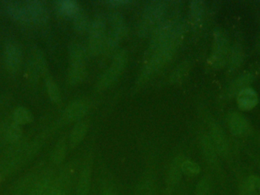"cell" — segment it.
<instances>
[{
	"mask_svg": "<svg viewBox=\"0 0 260 195\" xmlns=\"http://www.w3.org/2000/svg\"><path fill=\"white\" fill-rule=\"evenodd\" d=\"M44 77H45L46 87H47L49 97L52 102L58 104L61 101V94H60V91L57 83L49 74Z\"/></svg>",
	"mask_w": 260,
	"mask_h": 195,
	"instance_id": "obj_20",
	"label": "cell"
},
{
	"mask_svg": "<svg viewBox=\"0 0 260 195\" xmlns=\"http://www.w3.org/2000/svg\"><path fill=\"white\" fill-rule=\"evenodd\" d=\"M227 42L225 35L221 32H217L215 35L212 63L214 67L220 68L224 65L227 55Z\"/></svg>",
	"mask_w": 260,
	"mask_h": 195,
	"instance_id": "obj_9",
	"label": "cell"
},
{
	"mask_svg": "<svg viewBox=\"0 0 260 195\" xmlns=\"http://www.w3.org/2000/svg\"><path fill=\"white\" fill-rule=\"evenodd\" d=\"M54 184L50 176H45L38 180L29 195H49Z\"/></svg>",
	"mask_w": 260,
	"mask_h": 195,
	"instance_id": "obj_17",
	"label": "cell"
},
{
	"mask_svg": "<svg viewBox=\"0 0 260 195\" xmlns=\"http://www.w3.org/2000/svg\"><path fill=\"white\" fill-rule=\"evenodd\" d=\"M229 128L232 134L235 136H242L247 132L249 129L247 121L242 115L233 113L228 117Z\"/></svg>",
	"mask_w": 260,
	"mask_h": 195,
	"instance_id": "obj_12",
	"label": "cell"
},
{
	"mask_svg": "<svg viewBox=\"0 0 260 195\" xmlns=\"http://www.w3.org/2000/svg\"><path fill=\"white\" fill-rule=\"evenodd\" d=\"M69 54L71 62H85L86 51L79 43H71L69 46Z\"/></svg>",
	"mask_w": 260,
	"mask_h": 195,
	"instance_id": "obj_19",
	"label": "cell"
},
{
	"mask_svg": "<svg viewBox=\"0 0 260 195\" xmlns=\"http://www.w3.org/2000/svg\"><path fill=\"white\" fill-rule=\"evenodd\" d=\"M138 195H155L154 189L149 182H144L138 189Z\"/></svg>",
	"mask_w": 260,
	"mask_h": 195,
	"instance_id": "obj_31",
	"label": "cell"
},
{
	"mask_svg": "<svg viewBox=\"0 0 260 195\" xmlns=\"http://www.w3.org/2000/svg\"><path fill=\"white\" fill-rule=\"evenodd\" d=\"M59 11L66 16H75L79 13V7L74 1H61L58 3Z\"/></svg>",
	"mask_w": 260,
	"mask_h": 195,
	"instance_id": "obj_24",
	"label": "cell"
},
{
	"mask_svg": "<svg viewBox=\"0 0 260 195\" xmlns=\"http://www.w3.org/2000/svg\"><path fill=\"white\" fill-rule=\"evenodd\" d=\"M244 188L251 191H255L260 189V177L255 175L248 177L244 182Z\"/></svg>",
	"mask_w": 260,
	"mask_h": 195,
	"instance_id": "obj_28",
	"label": "cell"
},
{
	"mask_svg": "<svg viewBox=\"0 0 260 195\" xmlns=\"http://www.w3.org/2000/svg\"><path fill=\"white\" fill-rule=\"evenodd\" d=\"M260 195V194H259Z\"/></svg>",
	"mask_w": 260,
	"mask_h": 195,
	"instance_id": "obj_35",
	"label": "cell"
},
{
	"mask_svg": "<svg viewBox=\"0 0 260 195\" xmlns=\"http://www.w3.org/2000/svg\"><path fill=\"white\" fill-rule=\"evenodd\" d=\"M165 9L166 4L163 1L148 3L139 26L138 32L140 36H146L152 30L154 26L162 19Z\"/></svg>",
	"mask_w": 260,
	"mask_h": 195,
	"instance_id": "obj_3",
	"label": "cell"
},
{
	"mask_svg": "<svg viewBox=\"0 0 260 195\" xmlns=\"http://www.w3.org/2000/svg\"><path fill=\"white\" fill-rule=\"evenodd\" d=\"M178 29V27L174 26V22L171 21H166L161 23L154 31L150 45L148 50L147 56H149V58L155 51L167 44Z\"/></svg>",
	"mask_w": 260,
	"mask_h": 195,
	"instance_id": "obj_6",
	"label": "cell"
},
{
	"mask_svg": "<svg viewBox=\"0 0 260 195\" xmlns=\"http://www.w3.org/2000/svg\"><path fill=\"white\" fill-rule=\"evenodd\" d=\"M22 131L20 125L13 123L7 128L5 133V138L11 143H17L22 138Z\"/></svg>",
	"mask_w": 260,
	"mask_h": 195,
	"instance_id": "obj_23",
	"label": "cell"
},
{
	"mask_svg": "<svg viewBox=\"0 0 260 195\" xmlns=\"http://www.w3.org/2000/svg\"><path fill=\"white\" fill-rule=\"evenodd\" d=\"M251 81H252V77H251L250 75L246 74L244 75V76H242L241 77L237 79V80L235 81V82L233 83V91H235L236 90L238 89H240L239 91H241L242 89L245 88V85L250 83Z\"/></svg>",
	"mask_w": 260,
	"mask_h": 195,
	"instance_id": "obj_29",
	"label": "cell"
},
{
	"mask_svg": "<svg viewBox=\"0 0 260 195\" xmlns=\"http://www.w3.org/2000/svg\"><path fill=\"white\" fill-rule=\"evenodd\" d=\"M67 146H66V140L65 139L60 140L56 145L54 151L52 153V161L56 165H60L64 160L66 157Z\"/></svg>",
	"mask_w": 260,
	"mask_h": 195,
	"instance_id": "obj_22",
	"label": "cell"
},
{
	"mask_svg": "<svg viewBox=\"0 0 260 195\" xmlns=\"http://www.w3.org/2000/svg\"><path fill=\"white\" fill-rule=\"evenodd\" d=\"M106 21L103 18H96L90 26L89 45L88 51L92 56H97L103 52L106 43Z\"/></svg>",
	"mask_w": 260,
	"mask_h": 195,
	"instance_id": "obj_4",
	"label": "cell"
},
{
	"mask_svg": "<svg viewBox=\"0 0 260 195\" xmlns=\"http://www.w3.org/2000/svg\"><path fill=\"white\" fill-rule=\"evenodd\" d=\"M180 37V29H178L174 36L167 44L162 46L149 57L147 64L139 76L138 82H137L139 85H142L147 82L153 76L154 73L158 72L162 66L168 63V60L172 57L173 54L175 52Z\"/></svg>",
	"mask_w": 260,
	"mask_h": 195,
	"instance_id": "obj_1",
	"label": "cell"
},
{
	"mask_svg": "<svg viewBox=\"0 0 260 195\" xmlns=\"http://www.w3.org/2000/svg\"><path fill=\"white\" fill-rule=\"evenodd\" d=\"M88 105L82 100H77L71 103L63 114V121L66 123L77 121L82 118L88 112Z\"/></svg>",
	"mask_w": 260,
	"mask_h": 195,
	"instance_id": "obj_10",
	"label": "cell"
},
{
	"mask_svg": "<svg viewBox=\"0 0 260 195\" xmlns=\"http://www.w3.org/2000/svg\"><path fill=\"white\" fill-rule=\"evenodd\" d=\"M87 131H88V125L83 121L79 122L75 125L71 132L70 138H69V143L72 148L76 147L83 140Z\"/></svg>",
	"mask_w": 260,
	"mask_h": 195,
	"instance_id": "obj_16",
	"label": "cell"
},
{
	"mask_svg": "<svg viewBox=\"0 0 260 195\" xmlns=\"http://www.w3.org/2000/svg\"><path fill=\"white\" fill-rule=\"evenodd\" d=\"M182 172L187 175H196L200 172V166L193 161L185 159L182 163Z\"/></svg>",
	"mask_w": 260,
	"mask_h": 195,
	"instance_id": "obj_25",
	"label": "cell"
},
{
	"mask_svg": "<svg viewBox=\"0 0 260 195\" xmlns=\"http://www.w3.org/2000/svg\"><path fill=\"white\" fill-rule=\"evenodd\" d=\"M49 195H67L66 190L61 186L54 185L50 190Z\"/></svg>",
	"mask_w": 260,
	"mask_h": 195,
	"instance_id": "obj_32",
	"label": "cell"
},
{
	"mask_svg": "<svg viewBox=\"0 0 260 195\" xmlns=\"http://www.w3.org/2000/svg\"><path fill=\"white\" fill-rule=\"evenodd\" d=\"M6 10L10 16L22 22H33L30 1H12L6 5Z\"/></svg>",
	"mask_w": 260,
	"mask_h": 195,
	"instance_id": "obj_7",
	"label": "cell"
},
{
	"mask_svg": "<svg viewBox=\"0 0 260 195\" xmlns=\"http://www.w3.org/2000/svg\"><path fill=\"white\" fill-rule=\"evenodd\" d=\"M91 170L90 165H86L82 168L77 184L76 195H88L91 187Z\"/></svg>",
	"mask_w": 260,
	"mask_h": 195,
	"instance_id": "obj_14",
	"label": "cell"
},
{
	"mask_svg": "<svg viewBox=\"0 0 260 195\" xmlns=\"http://www.w3.org/2000/svg\"><path fill=\"white\" fill-rule=\"evenodd\" d=\"M86 76L85 62H71L68 73V80L72 85L81 83Z\"/></svg>",
	"mask_w": 260,
	"mask_h": 195,
	"instance_id": "obj_13",
	"label": "cell"
},
{
	"mask_svg": "<svg viewBox=\"0 0 260 195\" xmlns=\"http://www.w3.org/2000/svg\"><path fill=\"white\" fill-rule=\"evenodd\" d=\"M14 123L19 125H27L33 121V115L27 109L19 107L15 110L13 113Z\"/></svg>",
	"mask_w": 260,
	"mask_h": 195,
	"instance_id": "obj_21",
	"label": "cell"
},
{
	"mask_svg": "<svg viewBox=\"0 0 260 195\" xmlns=\"http://www.w3.org/2000/svg\"><path fill=\"white\" fill-rule=\"evenodd\" d=\"M237 102L241 110H250L258 103V95L252 88H245L237 94Z\"/></svg>",
	"mask_w": 260,
	"mask_h": 195,
	"instance_id": "obj_11",
	"label": "cell"
},
{
	"mask_svg": "<svg viewBox=\"0 0 260 195\" xmlns=\"http://www.w3.org/2000/svg\"><path fill=\"white\" fill-rule=\"evenodd\" d=\"M37 181H38L35 178V175H29L25 176V178L21 180L19 184H17V186L15 188V194L25 195L29 193L30 190L33 188Z\"/></svg>",
	"mask_w": 260,
	"mask_h": 195,
	"instance_id": "obj_18",
	"label": "cell"
},
{
	"mask_svg": "<svg viewBox=\"0 0 260 195\" xmlns=\"http://www.w3.org/2000/svg\"><path fill=\"white\" fill-rule=\"evenodd\" d=\"M109 19L112 29L110 35L106 38L103 52L110 54L116 50L121 40L125 36L126 33V26L123 17L119 13H113Z\"/></svg>",
	"mask_w": 260,
	"mask_h": 195,
	"instance_id": "obj_5",
	"label": "cell"
},
{
	"mask_svg": "<svg viewBox=\"0 0 260 195\" xmlns=\"http://www.w3.org/2000/svg\"><path fill=\"white\" fill-rule=\"evenodd\" d=\"M209 190H210V185L209 181L206 179H202L196 186L195 195H209Z\"/></svg>",
	"mask_w": 260,
	"mask_h": 195,
	"instance_id": "obj_30",
	"label": "cell"
},
{
	"mask_svg": "<svg viewBox=\"0 0 260 195\" xmlns=\"http://www.w3.org/2000/svg\"><path fill=\"white\" fill-rule=\"evenodd\" d=\"M205 11V4L202 1H193L190 4V15L192 19L198 21L202 18Z\"/></svg>",
	"mask_w": 260,
	"mask_h": 195,
	"instance_id": "obj_26",
	"label": "cell"
},
{
	"mask_svg": "<svg viewBox=\"0 0 260 195\" xmlns=\"http://www.w3.org/2000/svg\"><path fill=\"white\" fill-rule=\"evenodd\" d=\"M74 26H75V29H76L77 32H84L87 31V29H90L91 25H90L87 17H85L84 15L77 13L75 16Z\"/></svg>",
	"mask_w": 260,
	"mask_h": 195,
	"instance_id": "obj_27",
	"label": "cell"
},
{
	"mask_svg": "<svg viewBox=\"0 0 260 195\" xmlns=\"http://www.w3.org/2000/svg\"><path fill=\"white\" fill-rule=\"evenodd\" d=\"M101 195H116L113 190H110V189H107V190H104V191L102 193Z\"/></svg>",
	"mask_w": 260,
	"mask_h": 195,
	"instance_id": "obj_33",
	"label": "cell"
},
{
	"mask_svg": "<svg viewBox=\"0 0 260 195\" xmlns=\"http://www.w3.org/2000/svg\"><path fill=\"white\" fill-rule=\"evenodd\" d=\"M185 160L184 157L182 156H178L176 157L171 164V168L168 173V184L171 186H175L180 182L182 176V163Z\"/></svg>",
	"mask_w": 260,
	"mask_h": 195,
	"instance_id": "obj_15",
	"label": "cell"
},
{
	"mask_svg": "<svg viewBox=\"0 0 260 195\" xmlns=\"http://www.w3.org/2000/svg\"><path fill=\"white\" fill-rule=\"evenodd\" d=\"M254 192L255 191H251V190L246 189V191H244L243 195H255V193H254Z\"/></svg>",
	"mask_w": 260,
	"mask_h": 195,
	"instance_id": "obj_34",
	"label": "cell"
},
{
	"mask_svg": "<svg viewBox=\"0 0 260 195\" xmlns=\"http://www.w3.org/2000/svg\"><path fill=\"white\" fill-rule=\"evenodd\" d=\"M127 61H128V54L126 50L122 49L119 52L116 53L110 66L99 79L97 83V90L101 91L113 85L117 80L126 66Z\"/></svg>",
	"mask_w": 260,
	"mask_h": 195,
	"instance_id": "obj_2",
	"label": "cell"
},
{
	"mask_svg": "<svg viewBox=\"0 0 260 195\" xmlns=\"http://www.w3.org/2000/svg\"><path fill=\"white\" fill-rule=\"evenodd\" d=\"M4 60L9 72H16L22 64V53L15 43H7L4 49Z\"/></svg>",
	"mask_w": 260,
	"mask_h": 195,
	"instance_id": "obj_8",
	"label": "cell"
}]
</instances>
